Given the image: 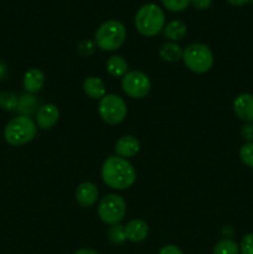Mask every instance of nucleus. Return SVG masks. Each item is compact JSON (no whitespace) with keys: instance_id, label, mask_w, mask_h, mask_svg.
<instances>
[{"instance_id":"f257e3e1","label":"nucleus","mask_w":253,"mask_h":254,"mask_svg":"<svg viewBox=\"0 0 253 254\" xmlns=\"http://www.w3.org/2000/svg\"><path fill=\"white\" fill-rule=\"evenodd\" d=\"M102 180L113 190H126L136 180V171L126 159L118 155L104 160L101 170Z\"/></svg>"},{"instance_id":"f03ea898","label":"nucleus","mask_w":253,"mask_h":254,"mask_svg":"<svg viewBox=\"0 0 253 254\" xmlns=\"http://www.w3.org/2000/svg\"><path fill=\"white\" fill-rule=\"evenodd\" d=\"M134 25L136 31L143 36H156L165 27V14L156 4H145L136 11Z\"/></svg>"},{"instance_id":"7ed1b4c3","label":"nucleus","mask_w":253,"mask_h":254,"mask_svg":"<svg viewBox=\"0 0 253 254\" xmlns=\"http://www.w3.org/2000/svg\"><path fill=\"white\" fill-rule=\"evenodd\" d=\"M126 39V26L118 20H107L99 25L94 34V44L102 51H116Z\"/></svg>"},{"instance_id":"20e7f679","label":"nucleus","mask_w":253,"mask_h":254,"mask_svg":"<svg viewBox=\"0 0 253 254\" xmlns=\"http://www.w3.org/2000/svg\"><path fill=\"white\" fill-rule=\"evenodd\" d=\"M37 126L30 117L17 116L5 127L4 138L12 146H21L35 139Z\"/></svg>"},{"instance_id":"39448f33","label":"nucleus","mask_w":253,"mask_h":254,"mask_svg":"<svg viewBox=\"0 0 253 254\" xmlns=\"http://www.w3.org/2000/svg\"><path fill=\"white\" fill-rule=\"evenodd\" d=\"M183 61L191 72L206 73L213 66V54L205 44H191L184 50Z\"/></svg>"},{"instance_id":"423d86ee","label":"nucleus","mask_w":253,"mask_h":254,"mask_svg":"<svg viewBox=\"0 0 253 254\" xmlns=\"http://www.w3.org/2000/svg\"><path fill=\"white\" fill-rule=\"evenodd\" d=\"M98 113L104 123L109 124V126H117L126 118L128 108L122 97L111 93L106 94L99 101Z\"/></svg>"},{"instance_id":"0eeeda50","label":"nucleus","mask_w":253,"mask_h":254,"mask_svg":"<svg viewBox=\"0 0 253 254\" xmlns=\"http://www.w3.org/2000/svg\"><path fill=\"white\" fill-rule=\"evenodd\" d=\"M126 215V202L122 196L108 193L104 196L98 205V216L106 225L114 226L121 223Z\"/></svg>"},{"instance_id":"6e6552de","label":"nucleus","mask_w":253,"mask_h":254,"mask_svg":"<svg viewBox=\"0 0 253 254\" xmlns=\"http://www.w3.org/2000/svg\"><path fill=\"white\" fill-rule=\"evenodd\" d=\"M123 92L130 98L140 99L149 94L151 82L149 77L141 71H130L122 78Z\"/></svg>"},{"instance_id":"1a4fd4ad","label":"nucleus","mask_w":253,"mask_h":254,"mask_svg":"<svg viewBox=\"0 0 253 254\" xmlns=\"http://www.w3.org/2000/svg\"><path fill=\"white\" fill-rule=\"evenodd\" d=\"M60 111L55 104L47 103L40 107L36 112V126L42 130H49L54 128L55 124L59 122Z\"/></svg>"},{"instance_id":"9d476101","label":"nucleus","mask_w":253,"mask_h":254,"mask_svg":"<svg viewBox=\"0 0 253 254\" xmlns=\"http://www.w3.org/2000/svg\"><path fill=\"white\" fill-rule=\"evenodd\" d=\"M233 112L241 121L253 123V94H238L233 101Z\"/></svg>"},{"instance_id":"9b49d317","label":"nucleus","mask_w":253,"mask_h":254,"mask_svg":"<svg viewBox=\"0 0 253 254\" xmlns=\"http://www.w3.org/2000/svg\"><path fill=\"white\" fill-rule=\"evenodd\" d=\"M76 201L82 207H91L98 200V189L93 183L84 181L76 189Z\"/></svg>"},{"instance_id":"f8f14e48","label":"nucleus","mask_w":253,"mask_h":254,"mask_svg":"<svg viewBox=\"0 0 253 254\" xmlns=\"http://www.w3.org/2000/svg\"><path fill=\"white\" fill-rule=\"evenodd\" d=\"M124 228H126V240L134 243L143 242V241L146 240L149 235L148 223L145 221L140 220V218L129 221L126 226H124Z\"/></svg>"},{"instance_id":"ddd939ff","label":"nucleus","mask_w":253,"mask_h":254,"mask_svg":"<svg viewBox=\"0 0 253 254\" xmlns=\"http://www.w3.org/2000/svg\"><path fill=\"white\" fill-rule=\"evenodd\" d=\"M114 150H116L117 155L121 156V158H133L140 150V143L135 136L124 135L117 141Z\"/></svg>"},{"instance_id":"4468645a","label":"nucleus","mask_w":253,"mask_h":254,"mask_svg":"<svg viewBox=\"0 0 253 254\" xmlns=\"http://www.w3.org/2000/svg\"><path fill=\"white\" fill-rule=\"evenodd\" d=\"M45 84V74L39 68H30L25 72L22 78V86L27 93H37Z\"/></svg>"},{"instance_id":"2eb2a0df","label":"nucleus","mask_w":253,"mask_h":254,"mask_svg":"<svg viewBox=\"0 0 253 254\" xmlns=\"http://www.w3.org/2000/svg\"><path fill=\"white\" fill-rule=\"evenodd\" d=\"M83 92L91 99H99L101 101L106 96V86L104 82L99 77L89 76L83 81Z\"/></svg>"},{"instance_id":"dca6fc26","label":"nucleus","mask_w":253,"mask_h":254,"mask_svg":"<svg viewBox=\"0 0 253 254\" xmlns=\"http://www.w3.org/2000/svg\"><path fill=\"white\" fill-rule=\"evenodd\" d=\"M163 32L165 39H168L171 42H176L185 37L188 27H186L185 22L181 21V20H173L165 25Z\"/></svg>"},{"instance_id":"f3484780","label":"nucleus","mask_w":253,"mask_h":254,"mask_svg":"<svg viewBox=\"0 0 253 254\" xmlns=\"http://www.w3.org/2000/svg\"><path fill=\"white\" fill-rule=\"evenodd\" d=\"M106 68L111 76L116 78H119V77L123 78L128 73V62L122 56H112L107 60Z\"/></svg>"},{"instance_id":"a211bd4d","label":"nucleus","mask_w":253,"mask_h":254,"mask_svg":"<svg viewBox=\"0 0 253 254\" xmlns=\"http://www.w3.org/2000/svg\"><path fill=\"white\" fill-rule=\"evenodd\" d=\"M183 47L179 44H176V42L171 41L165 42L160 47V51H159L161 59L166 62H178L179 60H183Z\"/></svg>"},{"instance_id":"6ab92c4d","label":"nucleus","mask_w":253,"mask_h":254,"mask_svg":"<svg viewBox=\"0 0 253 254\" xmlns=\"http://www.w3.org/2000/svg\"><path fill=\"white\" fill-rule=\"evenodd\" d=\"M37 106H39V102L35 98L32 94L26 93L22 94L19 98V103H17L16 112L20 113V116L30 117L34 113L37 112Z\"/></svg>"},{"instance_id":"aec40b11","label":"nucleus","mask_w":253,"mask_h":254,"mask_svg":"<svg viewBox=\"0 0 253 254\" xmlns=\"http://www.w3.org/2000/svg\"><path fill=\"white\" fill-rule=\"evenodd\" d=\"M212 254H240V246L231 238H223L213 247Z\"/></svg>"},{"instance_id":"412c9836","label":"nucleus","mask_w":253,"mask_h":254,"mask_svg":"<svg viewBox=\"0 0 253 254\" xmlns=\"http://www.w3.org/2000/svg\"><path fill=\"white\" fill-rule=\"evenodd\" d=\"M19 98L12 92H2L0 93V108L4 111H16Z\"/></svg>"},{"instance_id":"4be33fe9","label":"nucleus","mask_w":253,"mask_h":254,"mask_svg":"<svg viewBox=\"0 0 253 254\" xmlns=\"http://www.w3.org/2000/svg\"><path fill=\"white\" fill-rule=\"evenodd\" d=\"M108 238L113 245H123L126 241V228L122 225H114L109 228L108 231Z\"/></svg>"},{"instance_id":"5701e85b","label":"nucleus","mask_w":253,"mask_h":254,"mask_svg":"<svg viewBox=\"0 0 253 254\" xmlns=\"http://www.w3.org/2000/svg\"><path fill=\"white\" fill-rule=\"evenodd\" d=\"M240 158L245 165L253 169V141H247L241 146Z\"/></svg>"},{"instance_id":"b1692460","label":"nucleus","mask_w":253,"mask_h":254,"mask_svg":"<svg viewBox=\"0 0 253 254\" xmlns=\"http://www.w3.org/2000/svg\"><path fill=\"white\" fill-rule=\"evenodd\" d=\"M164 7L171 12L184 11L190 5V0H161Z\"/></svg>"},{"instance_id":"393cba45","label":"nucleus","mask_w":253,"mask_h":254,"mask_svg":"<svg viewBox=\"0 0 253 254\" xmlns=\"http://www.w3.org/2000/svg\"><path fill=\"white\" fill-rule=\"evenodd\" d=\"M241 254H253V233H248L242 238L240 246Z\"/></svg>"},{"instance_id":"a878e982","label":"nucleus","mask_w":253,"mask_h":254,"mask_svg":"<svg viewBox=\"0 0 253 254\" xmlns=\"http://www.w3.org/2000/svg\"><path fill=\"white\" fill-rule=\"evenodd\" d=\"M94 47H96L94 42H92L91 40H84L78 45V52L82 56H89V55L93 54Z\"/></svg>"},{"instance_id":"bb28decb","label":"nucleus","mask_w":253,"mask_h":254,"mask_svg":"<svg viewBox=\"0 0 253 254\" xmlns=\"http://www.w3.org/2000/svg\"><path fill=\"white\" fill-rule=\"evenodd\" d=\"M241 135L247 141H253V123H246L241 129Z\"/></svg>"},{"instance_id":"cd10ccee","label":"nucleus","mask_w":253,"mask_h":254,"mask_svg":"<svg viewBox=\"0 0 253 254\" xmlns=\"http://www.w3.org/2000/svg\"><path fill=\"white\" fill-rule=\"evenodd\" d=\"M190 4L196 10H206L212 5V0H190Z\"/></svg>"},{"instance_id":"c85d7f7f","label":"nucleus","mask_w":253,"mask_h":254,"mask_svg":"<svg viewBox=\"0 0 253 254\" xmlns=\"http://www.w3.org/2000/svg\"><path fill=\"white\" fill-rule=\"evenodd\" d=\"M159 254H184V253L183 251H181L179 247H176V246L168 245V246H164V247L161 248Z\"/></svg>"},{"instance_id":"c756f323","label":"nucleus","mask_w":253,"mask_h":254,"mask_svg":"<svg viewBox=\"0 0 253 254\" xmlns=\"http://www.w3.org/2000/svg\"><path fill=\"white\" fill-rule=\"evenodd\" d=\"M228 2H230L231 5H233V6H243V5L248 4L250 1H252V0H227Z\"/></svg>"},{"instance_id":"7c9ffc66","label":"nucleus","mask_w":253,"mask_h":254,"mask_svg":"<svg viewBox=\"0 0 253 254\" xmlns=\"http://www.w3.org/2000/svg\"><path fill=\"white\" fill-rule=\"evenodd\" d=\"M7 76V67L2 62H0V81L4 79Z\"/></svg>"},{"instance_id":"2f4dec72","label":"nucleus","mask_w":253,"mask_h":254,"mask_svg":"<svg viewBox=\"0 0 253 254\" xmlns=\"http://www.w3.org/2000/svg\"><path fill=\"white\" fill-rule=\"evenodd\" d=\"M74 254H98L96 252V251H93V250H88V248H83V250H79V251H77L76 253Z\"/></svg>"},{"instance_id":"473e14b6","label":"nucleus","mask_w":253,"mask_h":254,"mask_svg":"<svg viewBox=\"0 0 253 254\" xmlns=\"http://www.w3.org/2000/svg\"><path fill=\"white\" fill-rule=\"evenodd\" d=\"M252 1H253V0H252Z\"/></svg>"}]
</instances>
